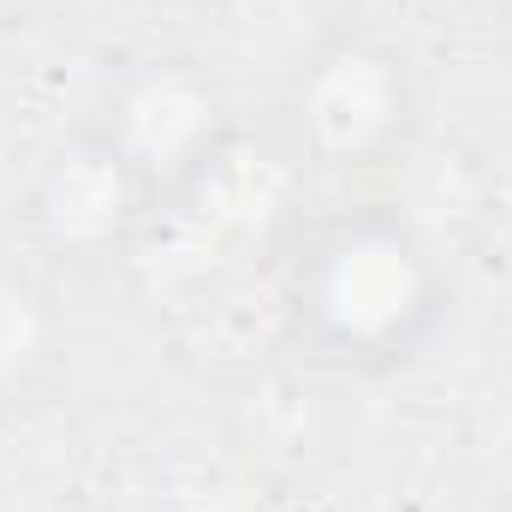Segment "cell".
<instances>
[{"instance_id":"1","label":"cell","mask_w":512,"mask_h":512,"mask_svg":"<svg viewBox=\"0 0 512 512\" xmlns=\"http://www.w3.org/2000/svg\"><path fill=\"white\" fill-rule=\"evenodd\" d=\"M292 316L316 358L393 364L435 328L441 274L399 215L364 209L304 245L292 268Z\"/></svg>"},{"instance_id":"2","label":"cell","mask_w":512,"mask_h":512,"mask_svg":"<svg viewBox=\"0 0 512 512\" xmlns=\"http://www.w3.org/2000/svg\"><path fill=\"white\" fill-rule=\"evenodd\" d=\"M90 143H102L131 179L155 197L197 179L221 143H227V108L215 84L185 60H137L120 78H108L102 108L84 126Z\"/></svg>"},{"instance_id":"3","label":"cell","mask_w":512,"mask_h":512,"mask_svg":"<svg viewBox=\"0 0 512 512\" xmlns=\"http://www.w3.org/2000/svg\"><path fill=\"white\" fill-rule=\"evenodd\" d=\"M298 143L322 167H370L411 126V84L405 60L382 42H334L310 60L292 90Z\"/></svg>"},{"instance_id":"4","label":"cell","mask_w":512,"mask_h":512,"mask_svg":"<svg viewBox=\"0 0 512 512\" xmlns=\"http://www.w3.org/2000/svg\"><path fill=\"white\" fill-rule=\"evenodd\" d=\"M143 209H149V191L102 143L78 137V149L60 155V167L36 185L30 221L66 251H96L108 239H126L131 221H143Z\"/></svg>"},{"instance_id":"5","label":"cell","mask_w":512,"mask_h":512,"mask_svg":"<svg viewBox=\"0 0 512 512\" xmlns=\"http://www.w3.org/2000/svg\"><path fill=\"white\" fill-rule=\"evenodd\" d=\"M60 364V316L54 298L30 274L0 268V405L30 399Z\"/></svg>"}]
</instances>
